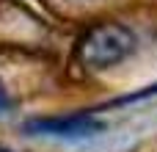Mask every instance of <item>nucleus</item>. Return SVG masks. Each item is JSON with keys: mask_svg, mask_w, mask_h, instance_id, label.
<instances>
[{"mask_svg": "<svg viewBox=\"0 0 157 152\" xmlns=\"http://www.w3.org/2000/svg\"><path fill=\"white\" fill-rule=\"evenodd\" d=\"M0 152H11V150H6V147H0Z\"/></svg>", "mask_w": 157, "mask_h": 152, "instance_id": "39448f33", "label": "nucleus"}, {"mask_svg": "<svg viewBox=\"0 0 157 152\" xmlns=\"http://www.w3.org/2000/svg\"><path fill=\"white\" fill-rule=\"evenodd\" d=\"M135 50V33L121 22H97L77 42V61L88 69H108Z\"/></svg>", "mask_w": 157, "mask_h": 152, "instance_id": "f257e3e1", "label": "nucleus"}, {"mask_svg": "<svg viewBox=\"0 0 157 152\" xmlns=\"http://www.w3.org/2000/svg\"><path fill=\"white\" fill-rule=\"evenodd\" d=\"M25 133H30V136H47V138L80 141V138H94V136L105 133V122L97 119L94 114L41 116V119H30V122L25 125Z\"/></svg>", "mask_w": 157, "mask_h": 152, "instance_id": "f03ea898", "label": "nucleus"}, {"mask_svg": "<svg viewBox=\"0 0 157 152\" xmlns=\"http://www.w3.org/2000/svg\"><path fill=\"white\" fill-rule=\"evenodd\" d=\"M8 108H11V97H8L6 86L0 83V114H3V111H8Z\"/></svg>", "mask_w": 157, "mask_h": 152, "instance_id": "20e7f679", "label": "nucleus"}, {"mask_svg": "<svg viewBox=\"0 0 157 152\" xmlns=\"http://www.w3.org/2000/svg\"><path fill=\"white\" fill-rule=\"evenodd\" d=\"M149 94H157V83H155V86H146V89H144V91H138V94H127V97L116 100V105H124V102H135V100H144V97H149Z\"/></svg>", "mask_w": 157, "mask_h": 152, "instance_id": "7ed1b4c3", "label": "nucleus"}]
</instances>
